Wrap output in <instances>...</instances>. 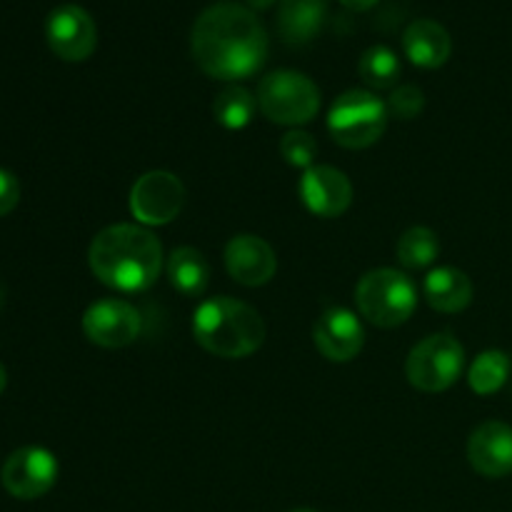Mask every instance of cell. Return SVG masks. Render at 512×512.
<instances>
[{
    "label": "cell",
    "mask_w": 512,
    "mask_h": 512,
    "mask_svg": "<svg viewBox=\"0 0 512 512\" xmlns=\"http://www.w3.org/2000/svg\"><path fill=\"white\" fill-rule=\"evenodd\" d=\"M468 460L483 478H508L512 473V428L488 420L473 430L468 440Z\"/></svg>",
    "instance_id": "cell-15"
},
{
    "label": "cell",
    "mask_w": 512,
    "mask_h": 512,
    "mask_svg": "<svg viewBox=\"0 0 512 512\" xmlns=\"http://www.w3.org/2000/svg\"><path fill=\"white\" fill-rule=\"evenodd\" d=\"M170 285L185 298H200L210 283V263L200 250L175 248L168 258Z\"/></svg>",
    "instance_id": "cell-19"
},
{
    "label": "cell",
    "mask_w": 512,
    "mask_h": 512,
    "mask_svg": "<svg viewBox=\"0 0 512 512\" xmlns=\"http://www.w3.org/2000/svg\"><path fill=\"white\" fill-rule=\"evenodd\" d=\"M258 108L270 123L300 128L320 110V90L298 70H275L258 85Z\"/></svg>",
    "instance_id": "cell-6"
},
{
    "label": "cell",
    "mask_w": 512,
    "mask_h": 512,
    "mask_svg": "<svg viewBox=\"0 0 512 512\" xmlns=\"http://www.w3.org/2000/svg\"><path fill=\"white\" fill-rule=\"evenodd\" d=\"M95 278L118 293H143L163 270V245L143 225L118 223L100 230L88 250Z\"/></svg>",
    "instance_id": "cell-2"
},
{
    "label": "cell",
    "mask_w": 512,
    "mask_h": 512,
    "mask_svg": "<svg viewBox=\"0 0 512 512\" xmlns=\"http://www.w3.org/2000/svg\"><path fill=\"white\" fill-rule=\"evenodd\" d=\"M340 3L350 10H370V8H375L380 0H340Z\"/></svg>",
    "instance_id": "cell-27"
},
{
    "label": "cell",
    "mask_w": 512,
    "mask_h": 512,
    "mask_svg": "<svg viewBox=\"0 0 512 512\" xmlns=\"http://www.w3.org/2000/svg\"><path fill=\"white\" fill-rule=\"evenodd\" d=\"M248 5H250V10H268V8H273L275 0H248Z\"/></svg>",
    "instance_id": "cell-28"
},
{
    "label": "cell",
    "mask_w": 512,
    "mask_h": 512,
    "mask_svg": "<svg viewBox=\"0 0 512 512\" xmlns=\"http://www.w3.org/2000/svg\"><path fill=\"white\" fill-rule=\"evenodd\" d=\"M290 512H318V510H310V508H298V510H290Z\"/></svg>",
    "instance_id": "cell-30"
},
{
    "label": "cell",
    "mask_w": 512,
    "mask_h": 512,
    "mask_svg": "<svg viewBox=\"0 0 512 512\" xmlns=\"http://www.w3.org/2000/svg\"><path fill=\"white\" fill-rule=\"evenodd\" d=\"M190 50L205 75L238 83L258 73L268 60V33L255 10L218 3L195 20Z\"/></svg>",
    "instance_id": "cell-1"
},
{
    "label": "cell",
    "mask_w": 512,
    "mask_h": 512,
    "mask_svg": "<svg viewBox=\"0 0 512 512\" xmlns=\"http://www.w3.org/2000/svg\"><path fill=\"white\" fill-rule=\"evenodd\" d=\"M328 0H280L278 28L288 45H305L323 30Z\"/></svg>",
    "instance_id": "cell-18"
},
{
    "label": "cell",
    "mask_w": 512,
    "mask_h": 512,
    "mask_svg": "<svg viewBox=\"0 0 512 512\" xmlns=\"http://www.w3.org/2000/svg\"><path fill=\"white\" fill-rule=\"evenodd\" d=\"M5 385H8V375H5V368L0 365V393L5 390Z\"/></svg>",
    "instance_id": "cell-29"
},
{
    "label": "cell",
    "mask_w": 512,
    "mask_h": 512,
    "mask_svg": "<svg viewBox=\"0 0 512 512\" xmlns=\"http://www.w3.org/2000/svg\"><path fill=\"white\" fill-rule=\"evenodd\" d=\"M423 295L438 313H460L473 303V283L463 270L443 265L425 275Z\"/></svg>",
    "instance_id": "cell-17"
},
{
    "label": "cell",
    "mask_w": 512,
    "mask_h": 512,
    "mask_svg": "<svg viewBox=\"0 0 512 512\" xmlns=\"http://www.w3.org/2000/svg\"><path fill=\"white\" fill-rule=\"evenodd\" d=\"M3 488L18 500H38L50 493L58 480V460L45 448H20L8 455L0 470Z\"/></svg>",
    "instance_id": "cell-9"
},
{
    "label": "cell",
    "mask_w": 512,
    "mask_h": 512,
    "mask_svg": "<svg viewBox=\"0 0 512 512\" xmlns=\"http://www.w3.org/2000/svg\"><path fill=\"white\" fill-rule=\"evenodd\" d=\"M255 108H258V98H253L248 88L233 83L215 95L213 115L223 128L243 130L253 120Z\"/></svg>",
    "instance_id": "cell-20"
},
{
    "label": "cell",
    "mask_w": 512,
    "mask_h": 512,
    "mask_svg": "<svg viewBox=\"0 0 512 512\" xmlns=\"http://www.w3.org/2000/svg\"><path fill=\"white\" fill-rule=\"evenodd\" d=\"M388 103L370 90H345L328 113V130L338 145L348 150L370 148L388 128Z\"/></svg>",
    "instance_id": "cell-5"
},
{
    "label": "cell",
    "mask_w": 512,
    "mask_h": 512,
    "mask_svg": "<svg viewBox=\"0 0 512 512\" xmlns=\"http://www.w3.org/2000/svg\"><path fill=\"white\" fill-rule=\"evenodd\" d=\"M425 110V93L418 85H398L388 100V113L400 120H415Z\"/></svg>",
    "instance_id": "cell-25"
},
{
    "label": "cell",
    "mask_w": 512,
    "mask_h": 512,
    "mask_svg": "<svg viewBox=\"0 0 512 512\" xmlns=\"http://www.w3.org/2000/svg\"><path fill=\"white\" fill-rule=\"evenodd\" d=\"M400 60L388 45H370L363 55H360L358 73L363 83L373 90H390L395 88L400 78Z\"/></svg>",
    "instance_id": "cell-22"
},
{
    "label": "cell",
    "mask_w": 512,
    "mask_h": 512,
    "mask_svg": "<svg viewBox=\"0 0 512 512\" xmlns=\"http://www.w3.org/2000/svg\"><path fill=\"white\" fill-rule=\"evenodd\" d=\"M20 200V183L10 170L0 168V218L8 215Z\"/></svg>",
    "instance_id": "cell-26"
},
{
    "label": "cell",
    "mask_w": 512,
    "mask_h": 512,
    "mask_svg": "<svg viewBox=\"0 0 512 512\" xmlns=\"http://www.w3.org/2000/svg\"><path fill=\"white\" fill-rule=\"evenodd\" d=\"M465 368V350L458 338L448 333L428 335L410 350L405 360V375L410 385L423 393H443L458 383Z\"/></svg>",
    "instance_id": "cell-7"
},
{
    "label": "cell",
    "mask_w": 512,
    "mask_h": 512,
    "mask_svg": "<svg viewBox=\"0 0 512 512\" xmlns=\"http://www.w3.org/2000/svg\"><path fill=\"white\" fill-rule=\"evenodd\" d=\"M45 40L60 60L80 63L95 53L98 28L88 10H83L80 5H60L48 15Z\"/></svg>",
    "instance_id": "cell-10"
},
{
    "label": "cell",
    "mask_w": 512,
    "mask_h": 512,
    "mask_svg": "<svg viewBox=\"0 0 512 512\" xmlns=\"http://www.w3.org/2000/svg\"><path fill=\"white\" fill-rule=\"evenodd\" d=\"M403 50L413 65L435 70L448 63L450 53H453V38L438 20L420 18L405 28Z\"/></svg>",
    "instance_id": "cell-16"
},
{
    "label": "cell",
    "mask_w": 512,
    "mask_h": 512,
    "mask_svg": "<svg viewBox=\"0 0 512 512\" xmlns=\"http://www.w3.org/2000/svg\"><path fill=\"white\" fill-rule=\"evenodd\" d=\"M315 348L330 363H350L365 345V330L358 315L348 308H328L313 328Z\"/></svg>",
    "instance_id": "cell-13"
},
{
    "label": "cell",
    "mask_w": 512,
    "mask_h": 512,
    "mask_svg": "<svg viewBox=\"0 0 512 512\" xmlns=\"http://www.w3.org/2000/svg\"><path fill=\"white\" fill-rule=\"evenodd\" d=\"M193 335L200 348L218 358H248L265 343V320L243 300L218 295L195 308Z\"/></svg>",
    "instance_id": "cell-3"
},
{
    "label": "cell",
    "mask_w": 512,
    "mask_h": 512,
    "mask_svg": "<svg viewBox=\"0 0 512 512\" xmlns=\"http://www.w3.org/2000/svg\"><path fill=\"white\" fill-rule=\"evenodd\" d=\"M280 155L285 158V163L293 165V168L308 170L315 165L318 158V143L310 133L305 130H290L280 140Z\"/></svg>",
    "instance_id": "cell-24"
},
{
    "label": "cell",
    "mask_w": 512,
    "mask_h": 512,
    "mask_svg": "<svg viewBox=\"0 0 512 512\" xmlns=\"http://www.w3.org/2000/svg\"><path fill=\"white\" fill-rule=\"evenodd\" d=\"M398 260L400 265L410 270H423L428 265H433L440 255V240L438 233L423 225H415V228L405 230L398 240Z\"/></svg>",
    "instance_id": "cell-23"
},
{
    "label": "cell",
    "mask_w": 512,
    "mask_h": 512,
    "mask_svg": "<svg viewBox=\"0 0 512 512\" xmlns=\"http://www.w3.org/2000/svg\"><path fill=\"white\" fill-rule=\"evenodd\" d=\"M185 185L168 170H150L140 175L130 190V213L143 228L168 225L183 213Z\"/></svg>",
    "instance_id": "cell-8"
},
{
    "label": "cell",
    "mask_w": 512,
    "mask_h": 512,
    "mask_svg": "<svg viewBox=\"0 0 512 512\" xmlns=\"http://www.w3.org/2000/svg\"><path fill=\"white\" fill-rule=\"evenodd\" d=\"M510 378V358L503 350H485L478 358L473 360L468 370V383L473 388V393L483 395H495L498 390H503V385Z\"/></svg>",
    "instance_id": "cell-21"
},
{
    "label": "cell",
    "mask_w": 512,
    "mask_h": 512,
    "mask_svg": "<svg viewBox=\"0 0 512 512\" xmlns=\"http://www.w3.org/2000/svg\"><path fill=\"white\" fill-rule=\"evenodd\" d=\"M83 333L100 348H125L140 335V313L120 298H105L90 305L83 315Z\"/></svg>",
    "instance_id": "cell-11"
},
{
    "label": "cell",
    "mask_w": 512,
    "mask_h": 512,
    "mask_svg": "<svg viewBox=\"0 0 512 512\" xmlns=\"http://www.w3.org/2000/svg\"><path fill=\"white\" fill-rule=\"evenodd\" d=\"M360 315L378 328H398L408 323L418 308V290L413 280L393 268L370 270L355 288Z\"/></svg>",
    "instance_id": "cell-4"
},
{
    "label": "cell",
    "mask_w": 512,
    "mask_h": 512,
    "mask_svg": "<svg viewBox=\"0 0 512 512\" xmlns=\"http://www.w3.org/2000/svg\"><path fill=\"white\" fill-rule=\"evenodd\" d=\"M225 268L235 283L245 285V288H258V285L273 280L275 270H278V258L263 238L243 233L235 235L225 245Z\"/></svg>",
    "instance_id": "cell-14"
},
{
    "label": "cell",
    "mask_w": 512,
    "mask_h": 512,
    "mask_svg": "<svg viewBox=\"0 0 512 512\" xmlns=\"http://www.w3.org/2000/svg\"><path fill=\"white\" fill-rule=\"evenodd\" d=\"M300 198L318 218H338L353 203V185L333 165H313L300 178Z\"/></svg>",
    "instance_id": "cell-12"
}]
</instances>
